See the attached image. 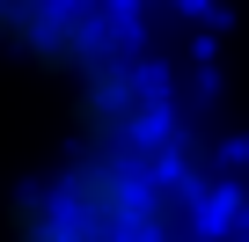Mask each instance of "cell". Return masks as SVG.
I'll list each match as a JSON object with an SVG mask.
<instances>
[{"label": "cell", "instance_id": "obj_2", "mask_svg": "<svg viewBox=\"0 0 249 242\" xmlns=\"http://www.w3.org/2000/svg\"><path fill=\"white\" fill-rule=\"evenodd\" d=\"M0 52L44 81H59V95L147 59L103 0H0Z\"/></svg>", "mask_w": 249, "mask_h": 242}, {"label": "cell", "instance_id": "obj_1", "mask_svg": "<svg viewBox=\"0 0 249 242\" xmlns=\"http://www.w3.org/2000/svg\"><path fill=\"white\" fill-rule=\"evenodd\" d=\"M8 242H205L198 162L66 140V162L15 198Z\"/></svg>", "mask_w": 249, "mask_h": 242}]
</instances>
